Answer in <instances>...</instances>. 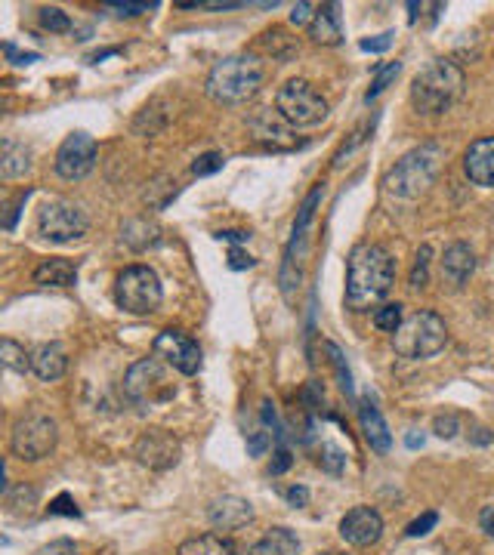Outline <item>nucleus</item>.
Returning a JSON list of instances; mask_svg holds the SVG:
<instances>
[{
    "mask_svg": "<svg viewBox=\"0 0 494 555\" xmlns=\"http://www.w3.org/2000/svg\"><path fill=\"white\" fill-rule=\"evenodd\" d=\"M396 266L380 244H356L346 259V306L352 312L374 309L393 290Z\"/></svg>",
    "mask_w": 494,
    "mask_h": 555,
    "instance_id": "1",
    "label": "nucleus"
},
{
    "mask_svg": "<svg viewBox=\"0 0 494 555\" xmlns=\"http://www.w3.org/2000/svg\"><path fill=\"white\" fill-rule=\"evenodd\" d=\"M263 62L251 53H235L217 62L207 74V96L220 105H241L263 87Z\"/></svg>",
    "mask_w": 494,
    "mask_h": 555,
    "instance_id": "2",
    "label": "nucleus"
},
{
    "mask_svg": "<svg viewBox=\"0 0 494 555\" xmlns=\"http://www.w3.org/2000/svg\"><path fill=\"white\" fill-rule=\"evenodd\" d=\"M464 93V71L451 59H433L411 84V105L420 115H442Z\"/></svg>",
    "mask_w": 494,
    "mask_h": 555,
    "instance_id": "3",
    "label": "nucleus"
},
{
    "mask_svg": "<svg viewBox=\"0 0 494 555\" xmlns=\"http://www.w3.org/2000/svg\"><path fill=\"white\" fill-rule=\"evenodd\" d=\"M442 158H445V148L439 142H423V145L411 148V152L386 173V179H383L386 192L396 198H405V201L420 198L433 185V179L439 176Z\"/></svg>",
    "mask_w": 494,
    "mask_h": 555,
    "instance_id": "4",
    "label": "nucleus"
},
{
    "mask_svg": "<svg viewBox=\"0 0 494 555\" xmlns=\"http://www.w3.org/2000/svg\"><path fill=\"white\" fill-rule=\"evenodd\" d=\"M445 343H448V327H445L442 315H436L430 309L408 315L399 324V330L393 333V349L411 361L439 355L445 349Z\"/></svg>",
    "mask_w": 494,
    "mask_h": 555,
    "instance_id": "5",
    "label": "nucleus"
},
{
    "mask_svg": "<svg viewBox=\"0 0 494 555\" xmlns=\"http://www.w3.org/2000/svg\"><path fill=\"white\" fill-rule=\"evenodd\" d=\"M164 300L161 281L149 266H127L115 281V303L127 315H152Z\"/></svg>",
    "mask_w": 494,
    "mask_h": 555,
    "instance_id": "6",
    "label": "nucleus"
},
{
    "mask_svg": "<svg viewBox=\"0 0 494 555\" xmlns=\"http://www.w3.org/2000/svg\"><path fill=\"white\" fill-rule=\"evenodd\" d=\"M275 111L291 127H315L328 118V99L315 90L309 81H288L275 96Z\"/></svg>",
    "mask_w": 494,
    "mask_h": 555,
    "instance_id": "7",
    "label": "nucleus"
},
{
    "mask_svg": "<svg viewBox=\"0 0 494 555\" xmlns=\"http://www.w3.org/2000/svg\"><path fill=\"white\" fill-rule=\"evenodd\" d=\"M124 395L136 404V407H155L161 401H170L176 395V386L167 380L164 364L158 358H143L136 361L127 377H124Z\"/></svg>",
    "mask_w": 494,
    "mask_h": 555,
    "instance_id": "8",
    "label": "nucleus"
},
{
    "mask_svg": "<svg viewBox=\"0 0 494 555\" xmlns=\"http://www.w3.org/2000/svg\"><path fill=\"white\" fill-rule=\"evenodd\" d=\"M56 441H59V429L50 417L28 414V417L16 420V426L10 432V451H13V457L34 463V460L50 457Z\"/></svg>",
    "mask_w": 494,
    "mask_h": 555,
    "instance_id": "9",
    "label": "nucleus"
},
{
    "mask_svg": "<svg viewBox=\"0 0 494 555\" xmlns=\"http://www.w3.org/2000/svg\"><path fill=\"white\" fill-rule=\"evenodd\" d=\"M90 219L72 201H50L38 210V235L50 244H68L87 235Z\"/></svg>",
    "mask_w": 494,
    "mask_h": 555,
    "instance_id": "10",
    "label": "nucleus"
},
{
    "mask_svg": "<svg viewBox=\"0 0 494 555\" xmlns=\"http://www.w3.org/2000/svg\"><path fill=\"white\" fill-rule=\"evenodd\" d=\"M96 155H99V145L90 133L78 130L68 136L62 145H59V152H56V173L68 182H75V179H84L93 167H96Z\"/></svg>",
    "mask_w": 494,
    "mask_h": 555,
    "instance_id": "11",
    "label": "nucleus"
},
{
    "mask_svg": "<svg viewBox=\"0 0 494 555\" xmlns=\"http://www.w3.org/2000/svg\"><path fill=\"white\" fill-rule=\"evenodd\" d=\"M155 358L170 364L173 370H180L186 377H195L201 370V346L183 330H161L155 340Z\"/></svg>",
    "mask_w": 494,
    "mask_h": 555,
    "instance_id": "12",
    "label": "nucleus"
},
{
    "mask_svg": "<svg viewBox=\"0 0 494 555\" xmlns=\"http://www.w3.org/2000/svg\"><path fill=\"white\" fill-rule=\"evenodd\" d=\"M133 454H136V460L143 466L164 472V469L176 466V460H180V441H176V435L167 432V429H149V432L139 435Z\"/></svg>",
    "mask_w": 494,
    "mask_h": 555,
    "instance_id": "13",
    "label": "nucleus"
},
{
    "mask_svg": "<svg viewBox=\"0 0 494 555\" xmlns=\"http://www.w3.org/2000/svg\"><path fill=\"white\" fill-rule=\"evenodd\" d=\"M340 537L349 546H374L383 537V518L371 506H356L340 518Z\"/></svg>",
    "mask_w": 494,
    "mask_h": 555,
    "instance_id": "14",
    "label": "nucleus"
},
{
    "mask_svg": "<svg viewBox=\"0 0 494 555\" xmlns=\"http://www.w3.org/2000/svg\"><path fill=\"white\" fill-rule=\"evenodd\" d=\"M207 518L217 531H238L254 522V506L244 497H217L207 509Z\"/></svg>",
    "mask_w": 494,
    "mask_h": 555,
    "instance_id": "15",
    "label": "nucleus"
},
{
    "mask_svg": "<svg viewBox=\"0 0 494 555\" xmlns=\"http://www.w3.org/2000/svg\"><path fill=\"white\" fill-rule=\"evenodd\" d=\"M473 272H476V253L470 250V244L464 241L448 244L442 253V281L454 290H461Z\"/></svg>",
    "mask_w": 494,
    "mask_h": 555,
    "instance_id": "16",
    "label": "nucleus"
},
{
    "mask_svg": "<svg viewBox=\"0 0 494 555\" xmlns=\"http://www.w3.org/2000/svg\"><path fill=\"white\" fill-rule=\"evenodd\" d=\"M464 170L473 185H485V189H491L494 185V136H482L467 148Z\"/></svg>",
    "mask_w": 494,
    "mask_h": 555,
    "instance_id": "17",
    "label": "nucleus"
},
{
    "mask_svg": "<svg viewBox=\"0 0 494 555\" xmlns=\"http://www.w3.org/2000/svg\"><path fill=\"white\" fill-rule=\"evenodd\" d=\"M359 423H362V432H365V441L371 444V451L377 454H386L393 448V435H390V426L380 417L377 404L371 398H362L359 401Z\"/></svg>",
    "mask_w": 494,
    "mask_h": 555,
    "instance_id": "18",
    "label": "nucleus"
},
{
    "mask_svg": "<svg viewBox=\"0 0 494 555\" xmlns=\"http://www.w3.org/2000/svg\"><path fill=\"white\" fill-rule=\"evenodd\" d=\"M31 370L41 380H47V383L65 377V370H68V352H65V346L62 343H41L38 349L31 352Z\"/></svg>",
    "mask_w": 494,
    "mask_h": 555,
    "instance_id": "19",
    "label": "nucleus"
},
{
    "mask_svg": "<svg viewBox=\"0 0 494 555\" xmlns=\"http://www.w3.org/2000/svg\"><path fill=\"white\" fill-rule=\"evenodd\" d=\"M309 37L315 44L322 47H337L343 44V25H340V13H337V4H325L315 13L312 25H309Z\"/></svg>",
    "mask_w": 494,
    "mask_h": 555,
    "instance_id": "20",
    "label": "nucleus"
},
{
    "mask_svg": "<svg viewBox=\"0 0 494 555\" xmlns=\"http://www.w3.org/2000/svg\"><path fill=\"white\" fill-rule=\"evenodd\" d=\"M34 284L41 287H75L78 284V266L72 259H44L34 269Z\"/></svg>",
    "mask_w": 494,
    "mask_h": 555,
    "instance_id": "21",
    "label": "nucleus"
},
{
    "mask_svg": "<svg viewBox=\"0 0 494 555\" xmlns=\"http://www.w3.org/2000/svg\"><path fill=\"white\" fill-rule=\"evenodd\" d=\"M28 170H31V148L7 136L4 148H0V173H4V179H16V176H25Z\"/></svg>",
    "mask_w": 494,
    "mask_h": 555,
    "instance_id": "22",
    "label": "nucleus"
},
{
    "mask_svg": "<svg viewBox=\"0 0 494 555\" xmlns=\"http://www.w3.org/2000/svg\"><path fill=\"white\" fill-rule=\"evenodd\" d=\"M297 552H300L297 534H291L288 528H272L251 546L247 555H297Z\"/></svg>",
    "mask_w": 494,
    "mask_h": 555,
    "instance_id": "23",
    "label": "nucleus"
},
{
    "mask_svg": "<svg viewBox=\"0 0 494 555\" xmlns=\"http://www.w3.org/2000/svg\"><path fill=\"white\" fill-rule=\"evenodd\" d=\"M176 555H235V546L223 534H198L176 549Z\"/></svg>",
    "mask_w": 494,
    "mask_h": 555,
    "instance_id": "24",
    "label": "nucleus"
},
{
    "mask_svg": "<svg viewBox=\"0 0 494 555\" xmlns=\"http://www.w3.org/2000/svg\"><path fill=\"white\" fill-rule=\"evenodd\" d=\"M0 358H4V364L10 370H19V374L31 370V352H25V346H19L16 340H4V343H0Z\"/></svg>",
    "mask_w": 494,
    "mask_h": 555,
    "instance_id": "25",
    "label": "nucleus"
},
{
    "mask_svg": "<svg viewBox=\"0 0 494 555\" xmlns=\"http://www.w3.org/2000/svg\"><path fill=\"white\" fill-rule=\"evenodd\" d=\"M399 71H402V62H386V65H380L377 74H374V81H371V90L365 93V99H368V102L377 99L386 87H390V84L399 78Z\"/></svg>",
    "mask_w": 494,
    "mask_h": 555,
    "instance_id": "26",
    "label": "nucleus"
},
{
    "mask_svg": "<svg viewBox=\"0 0 494 555\" xmlns=\"http://www.w3.org/2000/svg\"><path fill=\"white\" fill-rule=\"evenodd\" d=\"M402 321H405V312H402V306H399V303L380 306V309L374 312V327H377V330H383V333H396Z\"/></svg>",
    "mask_w": 494,
    "mask_h": 555,
    "instance_id": "27",
    "label": "nucleus"
},
{
    "mask_svg": "<svg viewBox=\"0 0 494 555\" xmlns=\"http://www.w3.org/2000/svg\"><path fill=\"white\" fill-rule=\"evenodd\" d=\"M430 259H433V250L430 244H423L414 256V269H411V287H423L430 281Z\"/></svg>",
    "mask_w": 494,
    "mask_h": 555,
    "instance_id": "28",
    "label": "nucleus"
},
{
    "mask_svg": "<svg viewBox=\"0 0 494 555\" xmlns=\"http://www.w3.org/2000/svg\"><path fill=\"white\" fill-rule=\"evenodd\" d=\"M41 25L53 34H65L68 28H72V19H68L59 7H44L41 10Z\"/></svg>",
    "mask_w": 494,
    "mask_h": 555,
    "instance_id": "29",
    "label": "nucleus"
},
{
    "mask_svg": "<svg viewBox=\"0 0 494 555\" xmlns=\"http://www.w3.org/2000/svg\"><path fill=\"white\" fill-rule=\"evenodd\" d=\"M322 469L331 475H343L346 469V454L337 448V444H322Z\"/></svg>",
    "mask_w": 494,
    "mask_h": 555,
    "instance_id": "30",
    "label": "nucleus"
},
{
    "mask_svg": "<svg viewBox=\"0 0 494 555\" xmlns=\"http://www.w3.org/2000/svg\"><path fill=\"white\" fill-rule=\"evenodd\" d=\"M223 164H226V158H223L220 152H207V155H201V158L192 164V173H195V176H210V173L223 170Z\"/></svg>",
    "mask_w": 494,
    "mask_h": 555,
    "instance_id": "31",
    "label": "nucleus"
},
{
    "mask_svg": "<svg viewBox=\"0 0 494 555\" xmlns=\"http://www.w3.org/2000/svg\"><path fill=\"white\" fill-rule=\"evenodd\" d=\"M439 522V515L436 512H423L420 518H414V522L408 525V537H423V534H430Z\"/></svg>",
    "mask_w": 494,
    "mask_h": 555,
    "instance_id": "32",
    "label": "nucleus"
},
{
    "mask_svg": "<svg viewBox=\"0 0 494 555\" xmlns=\"http://www.w3.org/2000/svg\"><path fill=\"white\" fill-rule=\"evenodd\" d=\"M315 13H319V7H315V4H297V7L291 10V22H294L297 28H300V25H312Z\"/></svg>",
    "mask_w": 494,
    "mask_h": 555,
    "instance_id": "33",
    "label": "nucleus"
},
{
    "mask_svg": "<svg viewBox=\"0 0 494 555\" xmlns=\"http://www.w3.org/2000/svg\"><path fill=\"white\" fill-rule=\"evenodd\" d=\"M390 44H393V34L386 31V34H377V37H371V41H362L359 47H362L365 53H383V50H390Z\"/></svg>",
    "mask_w": 494,
    "mask_h": 555,
    "instance_id": "34",
    "label": "nucleus"
},
{
    "mask_svg": "<svg viewBox=\"0 0 494 555\" xmlns=\"http://www.w3.org/2000/svg\"><path fill=\"white\" fill-rule=\"evenodd\" d=\"M50 515H81V509L72 503V497L62 494V497H56V500L50 503Z\"/></svg>",
    "mask_w": 494,
    "mask_h": 555,
    "instance_id": "35",
    "label": "nucleus"
},
{
    "mask_svg": "<svg viewBox=\"0 0 494 555\" xmlns=\"http://www.w3.org/2000/svg\"><path fill=\"white\" fill-rule=\"evenodd\" d=\"M269 444H272L269 432H254V435H251V441H247V451H251L254 457H263Z\"/></svg>",
    "mask_w": 494,
    "mask_h": 555,
    "instance_id": "36",
    "label": "nucleus"
},
{
    "mask_svg": "<svg viewBox=\"0 0 494 555\" xmlns=\"http://www.w3.org/2000/svg\"><path fill=\"white\" fill-rule=\"evenodd\" d=\"M152 7L155 4H109V10L118 16H139V13H149Z\"/></svg>",
    "mask_w": 494,
    "mask_h": 555,
    "instance_id": "37",
    "label": "nucleus"
},
{
    "mask_svg": "<svg viewBox=\"0 0 494 555\" xmlns=\"http://www.w3.org/2000/svg\"><path fill=\"white\" fill-rule=\"evenodd\" d=\"M457 426H461V423H457V417H451V414L448 417H439L436 420V435L439 438H454L457 435Z\"/></svg>",
    "mask_w": 494,
    "mask_h": 555,
    "instance_id": "38",
    "label": "nucleus"
},
{
    "mask_svg": "<svg viewBox=\"0 0 494 555\" xmlns=\"http://www.w3.org/2000/svg\"><path fill=\"white\" fill-rule=\"evenodd\" d=\"M288 466H291V454H288V448H278V451H275V463H272V469H269V472H272V475H281Z\"/></svg>",
    "mask_w": 494,
    "mask_h": 555,
    "instance_id": "39",
    "label": "nucleus"
},
{
    "mask_svg": "<svg viewBox=\"0 0 494 555\" xmlns=\"http://www.w3.org/2000/svg\"><path fill=\"white\" fill-rule=\"evenodd\" d=\"M7 56H10L16 65H31V62H38V53H19L13 44H7Z\"/></svg>",
    "mask_w": 494,
    "mask_h": 555,
    "instance_id": "40",
    "label": "nucleus"
},
{
    "mask_svg": "<svg viewBox=\"0 0 494 555\" xmlns=\"http://www.w3.org/2000/svg\"><path fill=\"white\" fill-rule=\"evenodd\" d=\"M229 266H232V269H251V266H254V256H244L241 250H232Z\"/></svg>",
    "mask_w": 494,
    "mask_h": 555,
    "instance_id": "41",
    "label": "nucleus"
},
{
    "mask_svg": "<svg viewBox=\"0 0 494 555\" xmlns=\"http://www.w3.org/2000/svg\"><path fill=\"white\" fill-rule=\"evenodd\" d=\"M479 525L485 528V534H491V537H494V506H488V509L479 515Z\"/></svg>",
    "mask_w": 494,
    "mask_h": 555,
    "instance_id": "42",
    "label": "nucleus"
},
{
    "mask_svg": "<svg viewBox=\"0 0 494 555\" xmlns=\"http://www.w3.org/2000/svg\"><path fill=\"white\" fill-rule=\"evenodd\" d=\"M288 500H291L294 506H306L309 491H306V488H291V491H288Z\"/></svg>",
    "mask_w": 494,
    "mask_h": 555,
    "instance_id": "43",
    "label": "nucleus"
},
{
    "mask_svg": "<svg viewBox=\"0 0 494 555\" xmlns=\"http://www.w3.org/2000/svg\"><path fill=\"white\" fill-rule=\"evenodd\" d=\"M217 238H220V241H223V238H226V241H247V235H244V232H220Z\"/></svg>",
    "mask_w": 494,
    "mask_h": 555,
    "instance_id": "44",
    "label": "nucleus"
},
{
    "mask_svg": "<svg viewBox=\"0 0 494 555\" xmlns=\"http://www.w3.org/2000/svg\"><path fill=\"white\" fill-rule=\"evenodd\" d=\"M417 444H423V438H417L414 432L408 435V448H417Z\"/></svg>",
    "mask_w": 494,
    "mask_h": 555,
    "instance_id": "45",
    "label": "nucleus"
},
{
    "mask_svg": "<svg viewBox=\"0 0 494 555\" xmlns=\"http://www.w3.org/2000/svg\"><path fill=\"white\" fill-rule=\"evenodd\" d=\"M491 226H494V207H491Z\"/></svg>",
    "mask_w": 494,
    "mask_h": 555,
    "instance_id": "46",
    "label": "nucleus"
},
{
    "mask_svg": "<svg viewBox=\"0 0 494 555\" xmlns=\"http://www.w3.org/2000/svg\"><path fill=\"white\" fill-rule=\"evenodd\" d=\"M322 555H340V552H322Z\"/></svg>",
    "mask_w": 494,
    "mask_h": 555,
    "instance_id": "47",
    "label": "nucleus"
}]
</instances>
